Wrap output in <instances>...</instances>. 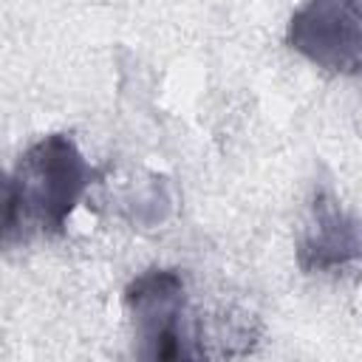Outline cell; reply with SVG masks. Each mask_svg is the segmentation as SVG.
<instances>
[{
    "instance_id": "obj_1",
    "label": "cell",
    "mask_w": 362,
    "mask_h": 362,
    "mask_svg": "<svg viewBox=\"0 0 362 362\" xmlns=\"http://www.w3.org/2000/svg\"><path fill=\"white\" fill-rule=\"evenodd\" d=\"M90 175V167L68 136L54 133L31 144L6 184L3 240L23 238V229L59 232Z\"/></svg>"
},
{
    "instance_id": "obj_2",
    "label": "cell",
    "mask_w": 362,
    "mask_h": 362,
    "mask_svg": "<svg viewBox=\"0 0 362 362\" xmlns=\"http://www.w3.org/2000/svg\"><path fill=\"white\" fill-rule=\"evenodd\" d=\"M288 45L334 74L362 71V0H308L294 11Z\"/></svg>"
},
{
    "instance_id": "obj_3",
    "label": "cell",
    "mask_w": 362,
    "mask_h": 362,
    "mask_svg": "<svg viewBox=\"0 0 362 362\" xmlns=\"http://www.w3.org/2000/svg\"><path fill=\"white\" fill-rule=\"evenodd\" d=\"M133 314L141 354L150 359L192 356L184 345V280L175 269H150L139 274L124 294Z\"/></svg>"
},
{
    "instance_id": "obj_4",
    "label": "cell",
    "mask_w": 362,
    "mask_h": 362,
    "mask_svg": "<svg viewBox=\"0 0 362 362\" xmlns=\"http://www.w3.org/2000/svg\"><path fill=\"white\" fill-rule=\"evenodd\" d=\"M362 257V221L348 215L334 195L317 192L311 204V226L305 229L297 260L305 272L342 269Z\"/></svg>"
}]
</instances>
